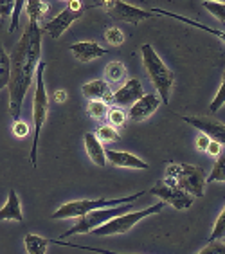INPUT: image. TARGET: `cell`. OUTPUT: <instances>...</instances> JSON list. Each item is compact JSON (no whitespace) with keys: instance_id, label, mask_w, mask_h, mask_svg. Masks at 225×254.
I'll use <instances>...</instances> for the list:
<instances>
[{"instance_id":"obj_1","label":"cell","mask_w":225,"mask_h":254,"mask_svg":"<svg viewBox=\"0 0 225 254\" xmlns=\"http://www.w3.org/2000/svg\"><path fill=\"white\" fill-rule=\"evenodd\" d=\"M42 25L36 20H29L27 29L11 53V78L7 83L9 90V114L11 118L20 119L25 94L36 76V67L42 62Z\"/></svg>"},{"instance_id":"obj_2","label":"cell","mask_w":225,"mask_h":254,"mask_svg":"<svg viewBox=\"0 0 225 254\" xmlns=\"http://www.w3.org/2000/svg\"><path fill=\"white\" fill-rule=\"evenodd\" d=\"M141 53H142V64H144V70L148 72V78L152 79V83L155 87L161 101L164 105H168L169 98H171L173 85H175V76H173L171 68L164 64V60L159 56V53L150 44L142 45Z\"/></svg>"},{"instance_id":"obj_3","label":"cell","mask_w":225,"mask_h":254,"mask_svg":"<svg viewBox=\"0 0 225 254\" xmlns=\"http://www.w3.org/2000/svg\"><path fill=\"white\" fill-rule=\"evenodd\" d=\"M164 184L168 186H176L180 190L187 191L193 196H204L206 190V171L200 166H193V164H180V162H169L166 166L164 173Z\"/></svg>"},{"instance_id":"obj_4","label":"cell","mask_w":225,"mask_h":254,"mask_svg":"<svg viewBox=\"0 0 225 254\" xmlns=\"http://www.w3.org/2000/svg\"><path fill=\"white\" fill-rule=\"evenodd\" d=\"M45 64L44 60L38 64L36 67V88H35V98H33V123H35V135H33V144H31V153H29V161L33 164V168H36L38 164V139L40 133H42V128H44L45 118H47V112H49V96H47V90H45L44 85V72H45Z\"/></svg>"},{"instance_id":"obj_5","label":"cell","mask_w":225,"mask_h":254,"mask_svg":"<svg viewBox=\"0 0 225 254\" xmlns=\"http://www.w3.org/2000/svg\"><path fill=\"white\" fill-rule=\"evenodd\" d=\"M164 205L166 202H159V204H153L146 209H141V211H126V213H122L119 216H113L110 218L108 222H105L103 225H99L96 229H92L90 233L96 236H115V235H124L128 233L130 229H133L142 218H146V216H152L157 215V213H161L164 209Z\"/></svg>"},{"instance_id":"obj_6","label":"cell","mask_w":225,"mask_h":254,"mask_svg":"<svg viewBox=\"0 0 225 254\" xmlns=\"http://www.w3.org/2000/svg\"><path fill=\"white\" fill-rule=\"evenodd\" d=\"M142 195H144V191H139V193L130 196H121V198H92V200L90 198H81V200H72L58 207L51 215V218H56V220L58 218H79L88 211L99 209V207H113V205L128 204V202H137Z\"/></svg>"},{"instance_id":"obj_7","label":"cell","mask_w":225,"mask_h":254,"mask_svg":"<svg viewBox=\"0 0 225 254\" xmlns=\"http://www.w3.org/2000/svg\"><path fill=\"white\" fill-rule=\"evenodd\" d=\"M133 202H128V204H121V205H113V207H99V209H92L85 213L83 216H79L76 225H72L70 229H67L65 233L59 235V240L69 238L74 235H85V233H90L92 229L103 225L105 222H108L113 216H119L126 211H132Z\"/></svg>"},{"instance_id":"obj_8","label":"cell","mask_w":225,"mask_h":254,"mask_svg":"<svg viewBox=\"0 0 225 254\" xmlns=\"http://www.w3.org/2000/svg\"><path fill=\"white\" fill-rule=\"evenodd\" d=\"M96 5H101L108 16L115 22H126V24L137 25L139 22L152 18V11H146L137 5H132L124 0H98Z\"/></svg>"},{"instance_id":"obj_9","label":"cell","mask_w":225,"mask_h":254,"mask_svg":"<svg viewBox=\"0 0 225 254\" xmlns=\"http://www.w3.org/2000/svg\"><path fill=\"white\" fill-rule=\"evenodd\" d=\"M83 13H85V5L81 0H69V5L61 13H58L54 18H51L49 22H45L42 25V31L49 34L51 38L58 40L61 38V34L69 29L76 20L81 18Z\"/></svg>"},{"instance_id":"obj_10","label":"cell","mask_w":225,"mask_h":254,"mask_svg":"<svg viewBox=\"0 0 225 254\" xmlns=\"http://www.w3.org/2000/svg\"><path fill=\"white\" fill-rule=\"evenodd\" d=\"M150 193L159 196L162 202L173 205V207L178 211L189 209L191 205H193V200H195V196L191 195V193H187V191L180 190V188H176V186H168L164 182L155 184V186L150 190Z\"/></svg>"},{"instance_id":"obj_11","label":"cell","mask_w":225,"mask_h":254,"mask_svg":"<svg viewBox=\"0 0 225 254\" xmlns=\"http://www.w3.org/2000/svg\"><path fill=\"white\" fill-rule=\"evenodd\" d=\"M180 119L195 127L196 130L207 133L211 141L220 142L222 146H225V125L222 121L215 118H204V116H180Z\"/></svg>"},{"instance_id":"obj_12","label":"cell","mask_w":225,"mask_h":254,"mask_svg":"<svg viewBox=\"0 0 225 254\" xmlns=\"http://www.w3.org/2000/svg\"><path fill=\"white\" fill-rule=\"evenodd\" d=\"M142 96H144V88H142L141 79L130 78L122 83L121 88H117V90L113 92L112 103L117 105V107H130V105H133L137 99H141Z\"/></svg>"},{"instance_id":"obj_13","label":"cell","mask_w":225,"mask_h":254,"mask_svg":"<svg viewBox=\"0 0 225 254\" xmlns=\"http://www.w3.org/2000/svg\"><path fill=\"white\" fill-rule=\"evenodd\" d=\"M161 103L162 101H161V98H159V94H144L141 99H137V101L130 107L128 118L135 123L144 121V119H148L153 112H155Z\"/></svg>"},{"instance_id":"obj_14","label":"cell","mask_w":225,"mask_h":254,"mask_svg":"<svg viewBox=\"0 0 225 254\" xmlns=\"http://www.w3.org/2000/svg\"><path fill=\"white\" fill-rule=\"evenodd\" d=\"M105 153H107V161H110L113 166L117 168H133V170H148L150 168L148 162H144L133 153L117 152V150H112V148L105 150Z\"/></svg>"},{"instance_id":"obj_15","label":"cell","mask_w":225,"mask_h":254,"mask_svg":"<svg viewBox=\"0 0 225 254\" xmlns=\"http://www.w3.org/2000/svg\"><path fill=\"white\" fill-rule=\"evenodd\" d=\"M70 53L81 64H87V62H92V60L105 56L108 51L99 44H96V42H78V44L70 45Z\"/></svg>"},{"instance_id":"obj_16","label":"cell","mask_w":225,"mask_h":254,"mask_svg":"<svg viewBox=\"0 0 225 254\" xmlns=\"http://www.w3.org/2000/svg\"><path fill=\"white\" fill-rule=\"evenodd\" d=\"M81 92H83L85 98L88 99H101L105 103H112L113 98V90L112 87L108 85V81L105 79H92V81H88L81 87Z\"/></svg>"},{"instance_id":"obj_17","label":"cell","mask_w":225,"mask_h":254,"mask_svg":"<svg viewBox=\"0 0 225 254\" xmlns=\"http://www.w3.org/2000/svg\"><path fill=\"white\" fill-rule=\"evenodd\" d=\"M85 150H87V155L90 157V161H92L96 166H101V168L107 166L105 146H103V142L96 137V133H92V132L85 133Z\"/></svg>"},{"instance_id":"obj_18","label":"cell","mask_w":225,"mask_h":254,"mask_svg":"<svg viewBox=\"0 0 225 254\" xmlns=\"http://www.w3.org/2000/svg\"><path fill=\"white\" fill-rule=\"evenodd\" d=\"M0 220L24 222L22 204H20V198L15 190H9V193H7V202H5V205L0 209Z\"/></svg>"},{"instance_id":"obj_19","label":"cell","mask_w":225,"mask_h":254,"mask_svg":"<svg viewBox=\"0 0 225 254\" xmlns=\"http://www.w3.org/2000/svg\"><path fill=\"white\" fill-rule=\"evenodd\" d=\"M152 13H155V15L169 16V18H175V20H178V22H184V24H187V25H193V27H198V29H202V31H207V33L218 36V38H220L222 42L225 44V31L213 29V27H209V25H204V24H200V22H195V20L187 18V16L176 15V13H171V11H166V9H152Z\"/></svg>"},{"instance_id":"obj_20","label":"cell","mask_w":225,"mask_h":254,"mask_svg":"<svg viewBox=\"0 0 225 254\" xmlns=\"http://www.w3.org/2000/svg\"><path fill=\"white\" fill-rule=\"evenodd\" d=\"M24 244H25V251L29 254H45L51 240L44 238V236L40 235H25Z\"/></svg>"},{"instance_id":"obj_21","label":"cell","mask_w":225,"mask_h":254,"mask_svg":"<svg viewBox=\"0 0 225 254\" xmlns=\"http://www.w3.org/2000/svg\"><path fill=\"white\" fill-rule=\"evenodd\" d=\"M9 78H11V58L9 54L5 53L2 42H0V90L7 88Z\"/></svg>"},{"instance_id":"obj_22","label":"cell","mask_w":225,"mask_h":254,"mask_svg":"<svg viewBox=\"0 0 225 254\" xmlns=\"http://www.w3.org/2000/svg\"><path fill=\"white\" fill-rule=\"evenodd\" d=\"M105 74H107V79L110 83H121L122 79L126 78V67L121 62H112L107 65Z\"/></svg>"},{"instance_id":"obj_23","label":"cell","mask_w":225,"mask_h":254,"mask_svg":"<svg viewBox=\"0 0 225 254\" xmlns=\"http://www.w3.org/2000/svg\"><path fill=\"white\" fill-rule=\"evenodd\" d=\"M24 7H25V11H27L29 20H36V22H38V20L47 13V9H49V5L45 4V2H42V0H25Z\"/></svg>"},{"instance_id":"obj_24","label":"cell","mask_w":225,"mask_h":254,"mask_svg":"<svg viewBox=\"0 0 225 254\" xmlns=\"http://www.w3.org/2000/svg\"><path fill=\"white\" fill-rule=\"evenodd\" d=\"M207 184H213V182H225V155H218L215 166L211 170V173L206 177Z\"/></svg>"},{"instance_id":"obj_25","label":"cell","mask_w":225,"mask_h":254,"mask_svg":"<svg viewBox=\"0 0 225 254\" xmlns=\"http://www.w3.org/2000/svg\"><path fill=\"white\" fill-rule=\"evenodd\" d=\"M87 112L90 118L94 119H103L108 114V103L101 101V99H90L87 107Z\"/></svg>"},{"instance_id":"obj_26","label":"cell","mask_w":225,"mask_h":254,"mask_svg":"<svg viewBox=\"0 0 225 254\" xmlns=\"http://www.w3.org/2000/svg\"><path fill=\"white\" fill-rule=\"evenodd\" d=\"M96 137H98L101 142H115V141H119V133H117V130H115V127H112V125H101V127L98 128V133H96Z\"/></svg>"},{"instance_id":"obj_27","label":"cell","mask_w":225,"mask_h":254,"mask_svg":"<svg viewBox=\"0 0 225 254\" xmlns=\"http://www.w3.org/2000/svg\"><path fill=\"white\" fill-rule=\"evenodd\" d=\"M204 7L209 11L211 15L216 16L222 24H225V2H215V0H206Z\"/></svg>"},{"instance_id":"obj_28","label":"cell","mask_w":225,"mask_h":254,"mask_svg":"<svg viewBox=\"0 0 225 254\" xmlns=\"http://www.w3.org/2000/svg\"><path fill=\"white\" fill-rule=\"evenodd\" d=\"M105 40H107V44L113 45V47H121L124 44V34L119 27H108L105 31Z\"/></svg>"},{"instance_id":"obj_29","label":"cell","mask_w":225,"mask_h":254,"mask_svg":"<svg viewBox=\"0 0 225 254\" xmlns=\"http://www.w3.org/2000/svg\"><path fill=\"white\" fill-rule=\"evenodd\" d=\"M225 236V207L222 209V213L218 215L215 222V227H213V233L209 236V242L211 240H222Z\"/></svg>"},{"instance_id":"obj_30","label":"cell","mask_w":225,"mask_h":254,"mask_svg":"<svg viewBox=\"0 0 225 254\" xmlns=\"http://www.w3.org/2000/svg\"><path fill=\"white\" fill-rule=\"evenodd\" d=\"M107 119L108 123L112 125V127H121V125H124V121H126V114L122 112L121 108H108V114H107Z\"/></svg>"},{"instance_id":"obj_31","label":"cell","mask_w":225,"mask_h":254,"mask_svg":"<svg viewBox=\"0 0 225 254\" xmlns=\"http://www.w3.org/2000/svg\"><path fill=\"white\" fill-rule=\"evenodd\" d=\"M224 105H225V72H224V78H222V85H220V88H218V92H216L213 103H211L209 110L211 112H218Z\"/></svg>"},{"instance_id":"obj_32","label":"cell","mask_w":225,"mask_h":254,"mask_svg":"<svg viewBox=\"0 0 225 254\" xmlns=\"http://www.w3.org/2000/svg\"><path fill=\"white\" fill-rule=\"evenodd\" d=\"M25 5V0H15V9H13V15H11V24H9V33H15L18 29V18H20V13L24 9Z\"/></svg>"},{"instance_id":"obj_33","label":"cell","mask_w":225,"mask_h":254,"mask_svg":"<svg viewBox=\"0 0 225 254\" xmlns=\"http://www.w3.org/2000/svg\"><path fill=\"white\" fill-rule=\"evenodd\" d=\"M198 254H225V244L222 240H211L209 245L204 247Z\"/></svg>"},{"instance_id":"obj_34","label":"cell","mask_w":225,"mask_h":254,"mask_svg":"<svg viewBox=\"0 0 225 254\" xmlns=\"http://www.w3.org/2000/svg\"><path fill=\"white\" fill-rule=\"evenodd\" d=\"M15 9V0H0V18H11Z\"/></svg>"},{"instance_id":"obj_35","label":"cell","mask_w":225,"mask_h":254,"mask_svg":"<svg viewBox=\"0 0 225 254\" xmlns=\"http://www.w3.org/2000/svg\"><path fill=\"white\" fill-rule=\"evenodd\" d=\"M13 133H15L16 137H27L29 135V127H27V123L16 119L15 125H13Z\"/></svg>"},{"instance_id":"obj_36","label":"cell","mask_w":225,"mask_h":254,"mask_svg":"<svg viewBox=\"0 0 225 254\" xmlns=\"http://www.w3.org/2000/svg\"><path fill=\"white\" fill-rule=\"evenodd\" d=\"M209 142H211V137L202 132L200 135L196 137V150H198V152H206L207 146H209Z\"/></svg>"},{"instance_id":"obj_37","label":"cell","mask_w":225,"mask_h":254,"mask_svg":"<svg viewBox=\"0 0 225 254\" xmlns=\"http://www.w3.org/2000/svg\"><path fill=\"white\" fill-rule=\"evenodd\" d=\"M206 152L209 153V155H213V157H218L222 153V144H220V142H216V141H211Z\"/></svg>"},{"instance_id":"obj_38","label":"cell","mask_w":225,"mask_h":254,"mask_svg":"<svg viewBox=\"0 0 225 254\" xmlns=\"http://www.w3.org/2000/svg\"><path fill=\"white\" fill-rule=\"evenodd\" d=\"M54 101H56V103H65V101H67V92H65V90H61V88H59V90H56V92H54Z\"/></svg>"},{"instance_id":"obj_39","label":"cell","mask_w":225,"mask_h":254,"mask_svg":"<svg viewBox=\"0 0 225 254\" xmlns=\"http://www.w3.org/2000/svg\"><path fill=\"white\" fill-rule=\"evenodd\" d=\"M215 2H225V0H215Z\"/></svg>"},{"instance_id":"obj_40","label":"cell","mask_w":225,"mask_h":254,"mask_svg":"<svg viewBox=\"0 0 225 254\" xmlns=\"http://www.w3.org/2000/svg\"><path fill=\"white\" fill-rule=\"evenodd\" d=\"M222 242H224V244H225V236H224V238H222Z\"/></svg>"}]
</instances>
